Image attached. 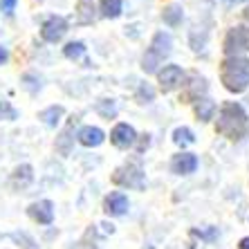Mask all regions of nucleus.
I'll return each mask as SVG.
<instances>
[{"label":"nucleus","instance_id":"13","mask_svg":"<svg viewBox=\"0 0 249 249\" xmlns=\"http://www.w3.org/2000/svg\"><path fill=\"white\" fill-rule=\"evenodd\" d=\"M215 112V104L213 101H209V99H197V104H196V115L200 122H209L211 117H213Z\"/></svg>","mask_w":249,"mask_h":249},{"label":"nucleus","instance_id":"11","mask_svg":"<svg viewBox=\"0 0 249 249\" xmlns=\"http://www.w3.org/2000/svg\"><path fill=\"white\" fill-rule=\"evenodd\" d=\"M104 209H106V213L108 215H124L128 211V197L124 196L122 191L110 193V196L106 197Z\"/></svg>","mask_w":249,"mask_h":249},{"label":"nucleus","instance_id":"28","mask_svg":"<svg viewBox=\"0 0 249 249\" xmlns=\"http://www.w3.org/2000/svg\"><path fill=\"white\" fill-rule=\"evenodd\" d=\"M148 142H151V139H148V135H144V139H142V144H139V151H144L146 146H148Z\"/></svg>","mask_w":249,"mask_h":249},{"label":"nucleus","instance_id":"31","mask_svg":"<svg viewBox=\"0 0 249 249\" xmlns=\"http://www.w3.org/2000/svg\"><path fill=\"white\" fill-rule=\"evenodd\" d=\"M245 18H247V20H249V7H247V9H245Z\"/></svg>","mask_w":249,"mask_h":249},{"label":"nucleus","instance_id":"17","mask_svg":"<svg viewBox=\"0 0 249 249\" xmlns=\"http://www.w3.org/2000/svg\"><path fill=\"white\" fill-rule=\"evenodd\" d=\"M32 178H34V175H32V166H27V164H23V166H18L16 171H14V184L20 186V189L27 186L29 182H32Z\"/></svg>","mask_w":249,"mask_h":249},{"label":"nucleus","instance_id":"18","mask_svg":"<svg viewBox=\"0 0 249 249\" xmlns=\"http://www.w3.org/2000/svg\"><path fill=\"white\" fill-rule=\"evenodd\" d=\"M61 117H63V108L61 106H52V108H47V110L41 112V119L47 126H56L61 122Z\"/></svg>","mask_w":249,"mask_h":249},{"label":"nucleus","instance_id":"3","mask_svg":"<svg viewBox=\"0 0 249 249\" xmlns=\"http://www.w3.org/2000/svg\"><path fill=\"white\" fill-rule=\"evenodd\" d=\"M171 47H173L171 36H168L166 32H157L153 43H151V47H148V52H146L144 61H142L144 72H148V74H151V72H157V65L171 54Z\"/></svg>","mask_w":249,"mask_h":249},{"label":"nucleus","instance_id":"25","mask_svg":"<svg viewBox=\"0 0 249 249\" xmlns=\"http://www.w3.org/2000/svg\"><path fill=\"white\" fill-rule=\"evenodd\" d=\"M0 119H16V110L5 99H0Z\"/></svg>","mask_w":249,"mask_h":249},{"label":"nucleus","instance_id":"6","mask_svg":"<svg viewBox=\"0 0 249 249\" xmlns=\"http://www.w3.org/2000/svg\"><path fill=\"white\" fill-rule=\"evenodd\" d=\"M65 32H68V23H65L63 18L52 16V18H47L45 23H43L41 36L45 38L47 43H56V41H61V38L65 36Z\"/></svg>","mask_w":249,"mask_h":249},{"label":"nucleus","instance_id":"4","mask_svg":"<svg viewBox=\"0 0 249 249\" xmlns=\"http://www.w3.org/2000/svg\"><path fill=\"white\" fill-rule=\"evenodd\" d=\"M112 182L119 186H128V189H144V171L137 164H124L115 171Z\"/></svg>","mask_w":249,"mask_h":249},{"label":"nucleus","instance_id":"2","mask_svg":"<svg viewBox=\"0 0 249 249\" xmlns=\"http://www.w3.org/2000/svg\"><path fill=\"white\" fill-rule=\"evenodd\" d=\"M220 79L229 92H245L249 86V61L245 56H229L220 68Z\"/></svg>","mask_w":249,"mask_h":249},{"label":"nucleus","instance_id":"21","mask_svg":"<svg viewBox=\"0 0 249 249\" xmlns=\"http://www.w3.org/2000/svg\"><path fill=\"white\" fill-rule=\"evenodd\" d=\"M72 128H74V124H70L63 133H61V137L56 139V148L63 153V155H70V142H72V137H70V135H72Z\"/></svg>","mask_w":249,"mask_h":249},{"label":"nucleus","instance_id":"14","mask_svg":"<svg viewBox=\"0 0 249 249\" xmlns=\"http://www.w3.org/2000/svg\"><path fill=\"white\" fill-rule=\"evenodd\" d=\"M162 18H164V23L171 25V27L180 25L182 23V7L180 5H168L166 9H164Z\"/></svg>","mask_w":249,"mask_h":249},{"label":"nucleus","instance_id":"10","mask_svg":"<svg viewBox=\"0 0 249 249\" xmlns=\"http://www.w3.org/2000/svg\"><path fill=\"white\" fill-rule=\"evenodd\" d=\"M197 168V157L191 153H182V155H175L173 162H171V171L178 175H189Z\"/></svg>","mask_w":249,"mask_h":249},{"label":"nucleus","instance_id":"22","mask_svg":"<svg viewBox=\"0 0 249 249\" xmlns=\"http://www.w3.org/2000/svg\"><path fill=\"white\" fill-rule=\"evenodd\" d=\"M83 52H86V47H83V43H79V41H72L63 47V54L68 58H79Z\"/></svg>","mask_w":249,"mask_h":249},{"label":"nucleus","instance_id":"19","mask_svg":"<svg viewBox=\"0 0 249 249\" xmlns=\"http://www.w3.org/2000/svg\"><path fill=\"white\" fill-rule=\"evenodd\" d=\"M101 14L106 18H117L122 14V0H101Z\"/></svg>","mask_w":249,"mask_h":249},{"label":"nucleus","instance_id":"30","mask_svg":"<svg viewBox=\"0 0 249 249\" xmlns=\"http://www.w3.org/2000/svg\"><path fill=\"white\" fill-rule=\"evenodd\" d=\"M5 61H7V52H5V50H2V47H0V65L5 63Z\"/></svg>","mask_w":249,"mask_h":249},{"label":"nucleus","instance_id":"5","mask_svg":"<svg viewBox=\"0 0 249 249\" xmlns=\"http://www.w3.org/2000/svg\"><path fill=\"white\" fill-rule=\"evenodd\" d=\"M249 50V29L247 27H233L225 38V52L229 56H240Z\"/></svg>","mask_w":249,"mask_h":249},{"label":"nucleus","instance_id":"23","mask_svg":"<svg viewBox=\"0 0 249 249\" xmlns=\"http://www.w3.org/2000/svg\"><path fill=\"white\" fill-rule=\"evenodd\" d=\"M204 90H207V81H204V79H200V76H193V86H191V90L186 92V99L200 97Z\"/></svg>","mask_w":249,"mask_h":249},{"label":"nucleus","instance_id":"8","mask_svg":"<svg viewBox=\"0 0 249 249\" xmlns=\"http://www.w3.org/2000/svg\"><path fill=\"white\" fill-rule=\"evenodd\" d=\"M135 139H137L135 128L128 126V124H119V126L112 128V133H110V142L117 146V148H128V146H133Z\"/></svg>","mask_w":249,"mask_h":249},{"label":"nucleus","instance_id":"20","mask_svg":"<svg viewBox=\"0 0 249 249\" xmlns=\"http://www.w3.org/2000/svg\"><path fill=\"white\" fill-rule=\"evenodd\" d=\"M173 142L178 146H191L193 142H196V137H193V133L189 130V128H175L173 130Z\"/></svg>","mask_w":249,"mask_h":249},{"label":"nucleus","instance_id":"15","mask_svg":"<svg viewBox=\"0 0 249 249\" xmlns=\"http://www.w3.org/2000/svg\"><path fill=\"white\" fill-rule=\"evenodd\" d=\"M94 110H97L99 115L104 117V119H115L117 106H115V101H112V99H101V101H97Z\"/></svg>","mask_w":249,"mask_h":249},{"label":"nucleus","instance_id":"32","mask_svg":"<svg viewBox=\"0 0 249 249\" xmlns=\"http://www.w3.org/2000/svg\"><path fill=\"white\" fill-rule=\"evenodd\" d=\"M146 249H153V247H146Z\"/></svg>","mask_w":249,"mask_h":249},{"label":"nucleus","instance_id":"12","mask_svg":"<svg viewBox=\"0 0 249 249\" xmlns=\"http://www.w3.org/2000/svg\"><path fill=\"white\" fill-rule=\"evenodd\" d=\"M76 137H79V142H81L83 146H88V148H90V146H99V144H101V142L106 139V135H104V130H101V128L86 126V128H81V130H79V135H76Z\"/></svg>","mask_w":249,"mask_h":249},{"label":"nucleus","instance_id":"24","mask_svg":"<svg viewBox=\"0 0 249 249\" xmlns=\"http://www.w3.org/2000/svg\"><path fill=\"white\" fill-rule=\"evenodd\" d=\"M153 97H155V92H153V88L148 86V83H142L137 90V99L139 104H148V101H153Z\"/></svg>","mask_w":249,"mask_h":249},{"label":"nucleus","instance_id":"7","mask_svg":"<svg viewBox=\"0 0 249 249\" xmlns=\"http://www.w3.org/2000/svg\"><path fill=\"white\" fill-rule=\"evenodd\" d=\"M157 76H160V86H162L164 92H171L175 88H180L182 81H184V72L178 65H166Z\"/></svg>","mask_w":249,"mask_h":249},{"label":"nucleus","instance_id":"9","mask_svg":"<svg viewBox=\"0 0 249 249\" xmlns=\"http://www.w3.org/2000/svg\"><path fill=\"white\" fill-rule=\"evenodd\" d=\"M29 215L34 218L38 225H50L54 220V204L50 200H41V202H34L27 209Z\"/></svg>","mask_w":249,"mask_h":249},{"label":"nucleus","instance_id":"29","mask_svg":"<svg viewBox=\"0 0 249 249\" xmlns=\"http://www.w3.org/2000/svg\"><path fill=\"white\" fill-rule=\"evenodd\" d=\"M238 249H249V238H243L240 245H238Z\"/></svg>","mask_w":249,"mask_h":249},{"label":"nucleus","instance_id":"27","mask_svg":"<svg viewBox=\"0 0 249 249\" xmlns=\"http://www.w3.org/2000/svg\"><path fill=\"white\" fill-rule=\"evenodd\" d=\"M215 229H209V231H196V236H202V238H207V240H211V238H215Z\"/></svg>","mask_w":249,"mask_h":249},{"label":"nucleus","instance_id":"1","mask_svg":"<svg viewBox=\"0 0 249 249\" xmlns=\"http://www.w3.org/2000/svg\"><path fill=\"white\" fill-rule=\"evenodd\" d=\"M247 115H245L240 104H225L220 115H218V126L215 130L227 139H243L247 135Z\"/></svg>","mask_w":249,"mask_h":249},{"label":"nucleus","instance_id":"26","mask_svg":"<svg viewBox=\"0 0 249 249\" xmlns=\"http://www.w3.org/2000/svg\"><path fill=\"white\" fill-rule=\"evenodd\" d=\"M0 7H2L5 14H12L14 7H16V0H0Z\"/></svg>","mask_w":249,"mask_h":249},{"label":"nucleus","instance_id":"16","mask_svg":"<svg viewBox=\"0 0 249 249\" xmlns=\"http://www.w3.org/2000/svg\"><path fill=\"white\" fill-rule=\"evenodd\" d=\"M94 18V0H79V23H92Z\"/></svg>","mask_w":249,"mask_h":249}]
</instances>
